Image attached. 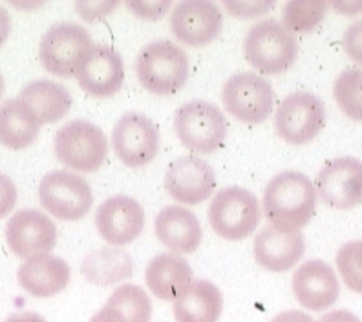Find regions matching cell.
Wrapping results in <instances>:
<instances>
[{"instance_id":"d4e9b609","label":"cell","mask_w":362,"mask_h":322,"mask_svg":"<svg viewBox=\"0 0 362 322\" xmlns=\"http://www.w3.org/2000/svg\"><path fill=\"white\" fill-rule=\"evenodd\" d=\"M81 273L86 278V282L93 286H112L132 277L134 260L124 249L105 246L84 256Z\"/></svg>"},{"instance_id":"836d02e7","label":"cell","mask_w":362,"mask_h":322,"mask_svg":"<svg viewBox=\"0 0 362 322\" xmlns=\"http://www.w3.org/2000/svg\"><path fill=\"white\" fill-rule=\"evenodd\" d=\"M129 9H132L139 18L158 21L167 13V9H170V2H129Z\"/></svg>"},{"instance_id":"5bb4252c","label":"cell","mask_w":362,"mask_h":322,"mask_svg":"<svg viewBox=\"0 0 362 322\" xmlns=\"http://www.w3.org/2000/svg\"><path fill=\"white\" fill-rule=\"evenodd\" d=\"M95 227L103 240L114 248L129 246L145 229V209L130 196H112L95 211Z\"/></svg>"},{"instance_id":"8992f818","label":"cell","mask_w":362,"mask_h":322,"mask_svg":"<svg viewBox=\"0 0 362 322\" xmlns=\"http://www.w3.org/2000/svg\"><path fill=\"white\" fill-rule=\"evenodd\" d=\"M260 217L258 198L242 187L221 189L209 205V224L212 231L230 242L251 236L257 231Z\"/></svg>"},{"instance_id":"e575fe53","label":"cell","mask_w":362,"mask_h":322,"mask_svg":"<svg viewBox=\"0 0 362 322\" xmlns=\"http://www.w3.org/2000/svg\"><path fill=\"white\" fill-rule=\"evenodd\" d=\"M115 2L112 4V2H99V4H95V2H83V4H77V11L81 13V17H84L86 21H95V18L99 17H105V15H108V11H112V9L115 8Z\"/></svg>"},{"instance_id":"7402d4cb","label":"cell","mask_w":362,"mask_h":322,"mask_svg":"<svg viewBox=\"0 0 362 322\" xmlns=\"http://www.w3.org/2000/svg\"><path fill=\"white\" fill-rule=\"evenodd\" d=\"M17 99L35 115L40 125L55 123L66 117L74 103L71 93L64 84L49 79H39L26 84Z\"/></svg>"},{"instance_id":"cb8c5ba5","label":"cell","mask_w":362,"mask_h":322,"mask_svg":"<svg viewBox=\"0 0 362 322\" xmlns=\"http://www.w3.org/2000/svg\"><path fill=\"white\" fill-rule=\"evenodd\" d=\"M145 280L158 299L176 300V297L192 282V270L180 255L161 253L146 265Z\"/></svg>"},{"instance_id":"44dd1931","label":"cell","mask_w":362,"mask_h":322,"mask_svg":"<svg viewBox=\"0 0 362 322\" xmlns=\"http://www.w3.org/2000/svg\"><path fill=\"white\" fill-rule=\"evenodd\" d=\"M255 258L273 273L295 268L305 253V240L300 233H284L274 227H264L255 236Z\"/></svg>"},{"instance_id":"b9f144b4","label":"cell","mask_w":362,"mask_h":322,"mask_svg":"<svg viewBox=\"0 0 362 322\" xmlns=\"http://www.w3.org/2000/svg\"><path fill=\"white\" fill-rule=\"evenodd\" d=\"M2 93H4V77L0 74V99H2Z\"/></svg>"},{"instance_id":"7a4b0ae2","label":"cell","mask_w":362,"mask_h":322,"mask_svg":"<svg viewBox=\"0 0 362 322\" xmlns=\"http://www.w3.org/2000/svg\"><path fill=\"white\" fill-rule=\"evenodd\" d=\"M136 74L146 92L173 96L189 79V57L185 50L170 40H156L137 55Z\"/></svg>"},{"instance_id":"6da1fadb","label":"cell","mask_w":362,"mask_h":322,"mask_svg":"<svg viewBox=\"0 0 362 322\" xmlns=\"http://www.w3.org/2000/svg\"><path fill=\"white\" fill-rule=\"evenodd\" d=\"M262 205L271 227L284 233H298L313 218L317 190L308 176L286 171L267 183Z\"/></svg>"},{"instance_id":"f1b7e54d","label":"cell","mask_w":362,"mask_h":322,"mask_svg":"<svg viewBox=\"0 0 362 322\" xmlns=\"http://www.w3.org/2000/svg\"><path fill=\"white\" fill-rule=\"evenodd\" d=\"M333 98L348 117L362 121V70L348 68L339 74L333 86Z\"/></svg>"},{"instance_id":"ab89813d","label":"cell","mask_w":362,"mask_h":322,"mask_svg":"<svg viewBox=\"0 0 362 322\" xmlns=\"http://www.w3.org/2000/svg\"><path fill=\"white\" fill-rule=\"evenodd\" d=\"M6 322H46V318L40 317L39 314H33V311H23V314H15L8 317Z\"/></svg>"},{"instance_id":"52a82bcc","label":"cell","mask_w":362,"mask_h":322,"mask_svg":"<svg viewBox=\"0 0 362 322\" xmlns=\"http://www.w3.org/2000/svg\"><path fill=\"white\" fill-rule=\"evenodd\" d=\"M221 101L226 110L242 123H264L276 103V93L262 75L243 71L226 81L221 90Z\"/></svg>"},{"instance_id":"277c9868","label":"cell","mask_w":362,"mask_h":322,"mask_svg":"<svg viewBox=\"0 0 362 322\" xmlns=\"http://www.w3.org/2000/svg\"><path fill=\"white\" fill-rule=\"evenodd\" d=\"M174 132L185 149L196 154H212L226 142L227 120L216 105L190 101L176 110Z\"/></svg>"},{"instance_id":"8d00e7d4","label":"cell","mask_w":362,"mask_h":322,"mask_svg":"<svg viewBox=\"0 0 362 322\" xmlns=\"http://www.w3.org/2000/svg\"><path fill=\"white\" fill-rule=\"evenodd\" d=\"M271 322H317L310 317L304 311H298V309H289V311H284L279 314Z\"/></svg>"},{"instance_id":"d6a6232c","label":"cell","mask_w":362,"mask_h":322,"mask_svg":"<svg viewBox=\"0 0 362 322\" xmlns=\"http://www.w3.org/2000/svg\"><path fill=\"white\" fill-rule=\"evenodd\" d=\"M17 205V187L11 178L0 173V218L8 217Z\"/></svg>"},{"instance_id":"f35d334b","label":"cell","mask_w":362,"mask_h":322,"mask_svg":"<svg viewBox=\"0 0 362 322\" xmlns=\"http://www.w3.org/2000/svg\"><path fill=\"white\" fill-rule=\"evenodd\" d=\"M9 31H11V17H9L8 9L0 6V46L8 40Z\"/></svg>"},{"instance_id":"8fae6325","label":"cell","mask_w":362,"mask_h":322,"mask_svg":"<svg viewBox=\"0 0 362 322\" xmlns=\"http://www.w3.org/2000/svg\"><path fill=\"white\" fill-rule=\"evenodd\" d=\"M112 149L127 167H145L159 152V130L146 115L129 112L112 130Z\"/></svg>"},{"instance_id":"ba28073f","label":"cell","mask_w":362,"mask_h":322,"mask_svg":"<svg viewBox=\"0 0 362 322\" xmlns=\"http://www.w3.org/2000/svg\"><path fill=\"white\" fill-rule=\"evenodd\" d=\"M39 202L53 218L77 222L86 217L92 209V187L81 174L53 171L40 181Z\"/></svg>"},{"instance_id":"4fadbf2b","label":"cell","mask_w":362,"mask_h":322,"mask_svg":"<svg viewBox=\"0 0 362 322\" xmlns=\"http://www.w3.org/2000/svg\"><path fill=\"white\" fill-rule=\"evenodd\" d=\"M168 26L174 37L187 46H207L220 35L223 15L214 2L185 0L174 6Z\"/></svg>"},{"instance_id":"60d3db41","label":"cell","mask_w":362,"mask_h":322,"mask_svg":"<svg viewBox=\"0 0 362 322\" xmlns=\"http://www.w3.org/2000/svg\"><path fill=\"white\" fill-rule=\"evenodd\" d=\"M333 8L344 15H357L358 11H362V2H335Z\"/></svg>"},{"instance_id":"3957f363","label":"cell","mask_w":362,"mask_h":322,"mask_svg":"<svg viewBox=\"0 0 362 322\" xmlns=\"http://www.w3.org/2000/svg\"><path fill=\"white\" fill-rule=\"evenodd\" d=\"M243 55L260 74L279 75L289 70L298 57V40L282 23L265 18L247 31Z\"/></svg>"},{"instance_id":"ffe728a7","label":"cell","mask_w":362,"mask_h":322,"mask_svg":"<svg viewBox=\"0 0 362 322\" xmlns=\"http://www.w3.org/2000/svg\"><path fill=\"white\" fill-rule=\"evenodd\" d=\"M154 231L159 242L177 255L194 253L204 238L198 217L181 205L161 209L154 220Z\"/></svg>"},{"instance_id":"2e32d148","label":"cell","mask_w":362,"mask_h":322,"mask_svg":"<svg viewBox=\"0 0 362 322\" xmlns=\"http://www.w3.org/2000/svg\"><path fill=\"white\" fill-rule=\"evenodd\" d=\"M9 249L21 258L49 253L57 243V227L52 218L37 209L15 212L6 225Z\"/></svg>"},{"instance_id":"484cf974","label":"cell","mask_w":362,"mask_h":322,"mask_svg":"<svg viewBox=\"0 0 362 322\" xmlns=\"http://www.w3.org/2000/svg\"><path fill=\"white\" fill-rule=\"evenodd\" d=\"M40 123L18 99L0 105V143L11 150H23L35 142Z\"/></svg>"},{"instance_id":"d590c367","label":"cell","mask_w":362,"mask_h":322,"mask_svg":"<svg viewBox=\"0 0 362 322\" xmlns=\"http://www.w3.org/2000/svg\"><path fill=\"white\" fill-rule=\"evenodd\" d=\"M318 322H361V318L351 314V311H348V309H335V311L322 315Z\"/></svg>"},{"instance_id":"603a6c76","label":"cell","mask_w":362,"mask_h":322,"mask_svg":"<svg viewBox=\"0 0 362 322\" xmlns=\"http://www.w3.org/2000/svg\"><path fill=\"white\" fill-rule=\"evenodd\" d=\"M223 309V295L209 280L198 278L174 300L176 322H218Z\"/></svg>"},{"instance_id":"4dcf8cb0","label":"cell","mask_w":362,"mask_h":322,"mask_svg":"<svg viewBox=\"0 0 362 322\" xmlns=\"http://www.w3.org/2000/svg\"><path fill=\"white\" fill-rule=\"evenodd\" d=\"M344 50L351 61L362 64V21H357L355 24L344 31Z\"/></svg>"},{"instance_id":"5b68a950","label":"cell","mask_w":362,"mask_h":322,"mask_svg":"<svg viewBox=\"0 0 362 322\" xmlns=\"http://www.w3.org/2000/svg\"><path fill=\"white\" fill-rule=\"evenodd\" d=\"M55 156L62 165L77 173H95L108 154V139L98 125L74 120L55 134Z\"/></svg>"},{"instance_id":"d6986e66","label":"cell","mask_w":362,"mask_h":322,"mask_svg":"<svg viewBox=\"0 0 362 322\" xmlns=\"http://www.w3.org/2000/svg\"><path fill=\"white\" fill-rule=\"evenodd\" d=\"M18 286L31 297L48 299L55 297L68 286L71 270L66 262L49 253L26 258L17 271Z\"/></svg>"},{"instance_id":"f546056e","label":"cell","mask_w":362,"mask_h":322,"mask_svg":"<svg viewBox=\"0 0 362 322\" xmlns=\"http://www.w3.org/2000/svg\"><path fill=\"white\" fill-rule=\"evenodd\" d=\"M337 270L346 286L362 295V240L348 242L337 253Z\"/></svg>"},{"instance_id":"e0dca14e","label":"cell","mask_w":362,"mask_h":322,"mask_svg":"<svg viewBox=\"0 0 362 322\" xmlns=\"http://www.w3.org/2000/svg\"><path fill=\"white\" fill-rule=\"evenodd\" d=\"M77 83L93 98H112L123 88V59L112 46L93 45L76 74Z\"/></svg>"},{"instance_id":"9c48e42d","label":"cell","mask_w":362,"mask_h":322,"mask_svg":"<svg viewBox=\"0 0 362 322\" xmlns=\"http://www.w3.org/2000/svg\"><path fill=\"white\" fill-rule=\"evenodd\" d=\"M92 46V37L79 24H55L40 40V64L57 77H76L81 62Z\"/></svg>"},{"instance_id":"1f68e13d","label":"cell","mask_w":362,"mask_h":322,"mask_svg":"<svg viewBox=\"0 0 362 322\" xmlns=\"http://www.w3.org/2000/svg\"><path fill=\"white\" fill-rule=\"evenodd\" d=\"M274 2H226V8L229 9L234 17L252 18L265 15L269 9H273Z\"/></svg>"},{"instance_id":"ac0fdd59","label":"cell","mask_w":362,"mask_h":322,"mask_svg":"<svg viewBox=\"0 0 362 322\" xmlns=\"http://www.w3.org/2000/svg\"><path fill=\"white\" fill-rule=\"evenodd\" d=\"M293 293L298 304L310 311L332 308L340 293L335 270L324 260H308L293 275Z\"/></svg>"},{"instance_id":"4316f807","label":"cell","mask_w":362,"mask_h":322,"mask_svg":"<svg viewBox=\"0 0 362 322\" xmlns=\"http://www.w3.org/2000/svg\"><path fill=\"white\" fill-rule=\"evenodd\" d=\"M106 306H110L123 317L124 322H151L152 300L143 287L136 284H123L108 297Z\"/></svg>"},{"instance_id":"7c38bea8","label":"cell","mask_w":362,"mask_h":322,"mask_svg":"<svg viewBox=\"0 0 362 322\" xmlns=\"http://www.w3.org/2000/svg\"><path fill=\"white\" fill-rule=\"evenodd\" d=\"M315 190L333 209H354L362 203V161L337 158L327 161L317 174Z\"/></svg>"},{"instance_id":"9a60e30c","label":"cell","mask_w":362,"mask_h":322,"mask_svg":"<svg viewBox=\"0 0 362 322\" xmlns=\"http://www.w3.org/2000/svg\"><path fill=\"white\" fill-rule=\"evenodd\" d=\"M165 189L170 198L183 205H198L214 195L216 174L214 168L198 156H183L168 165Z\"/></svg>"},{"instance_id":"74e56055","label":"cell","mask_w":362,"mask_h":322,"mask_svg":"<svg viewBox=\"0 0 362 322\" xmlns=\"http://www.w3.org/2000/svg\"><path fill=\"white\" fill-rule=\"evenodd\" d=\"M90 322H124L123 317H121L115 309H112L110 306H103L98 314L90 318Z\"/></svg>"},{"instance_id":"83f0119b","label":"cell","mask_w":362,"mask_h":322,"mask_svg":"<svg viewBox=\"0 0 362 322\" xmlns=\"http://www.w3.org/2000/svg\"><path fill=\"white\" fill-rule=\"evenodd\" d=\"M327 4L318 0H291L282 9L284 26L298 33H310L326 17Z\"/></svg>"},{"instance_id":"30bf717a","label":"cell","mask_w":362,"mask_h":322,"mask_svg":"<svg viewBox=\"0 0 362 322\" xmlns=\"http://www.w3.org/2000/svg\"><path fill=\"white\" fill-rule=\"evenodd\" d=\"M326 106L311 92L289 93L274 114V130L289 145H305L322 132Z\"/></svg>"}]
</instances>
